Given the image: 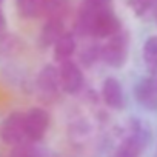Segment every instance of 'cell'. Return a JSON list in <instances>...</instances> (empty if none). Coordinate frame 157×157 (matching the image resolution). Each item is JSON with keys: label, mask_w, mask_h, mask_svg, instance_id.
Returning a JSON list of instances; mask_svg holds the SVG:
<instances>
[{"label": "cell", "mask_w": 157, "mask_h": 157, "mask_svg": "<svg viewBox=\"0 0 157 157\" xmlns=\"http://www.w3.org/2000/svg\"><path fill=\"white\" fill-rule=\"evenodd\" d=\"M151 132L142 120H131V132L126 136L109 157H140L149 142Z\"/></svg>", "instance_id": "obj_1"}, {"label": "cell", "mask_w": 157, "mask_h": 157, "mask_svg": "<svg viewBox=\"0 0 157 157\" xmlns=\"http://www.w3.org/2000/svg\"><path fill=\"white\" fill-rule=\"evenodd\" d=\"M129 54V36L126 31L120 29L114 36L108 37L106 43L100 46V59L111 68H122Z\"/></svg>", "instance_id": "obj_2"}, {"label": "cell", "mask_w": 157, "mask_h": 157, "mask_svg": "<svg viewBox=\"0 0 157 157\" xmlns=\"http://www.w3.org/2000/svg\"><path fill=\"white\" fill-rule=\"evenodd\" d=\"M0 140L11 148L29 142L25 131V113L14 111L5 117L0 125Z\"/></svg>", "instance_id": "obj_3"}, {"label": "cell", "mask_w": 157, "mask_h": 157, "mask_svg": "<svg viewBox=\"0 0 157 157\" xmlns=\"http://www.w3.org/2000/svg\"><path fill=\"white\" fill-rule=\"evenodd\" d=\"M59 82H60V91L66 94H77L83 88V72L74 60L68 59L59 63Z\"/></svg>", "instance_id": "obj_4"}, {"label": "cell", "mask_w": 157, "mask_h": 157, "mask_svg": "<svg viewBox=\"0 0 157 157\" xmlns=\"http://www.w3.org/2000/svg\"><path fill=\"white\" fill-rule=\"evenodd\" d=\"M51 123V116L45 108L34 106L25 113V131L29 142H40L43 140L48 128Z\"/></svg>", "instance_id": "obj_5"}, {"label": "cell", "mask_w": 157, "mask_h": 157, "mask_svg": "<svg viewBox=\"0 0 157 157\" xmlns=\"http://www.w3.org/2000/svg\"><path fill=\"white\" fill-rule=\"evenodd\" d=\"M36 88H37L39 96L45 100H51L59 96V93H60L59 71L54 65H45L39 71L37 80H36Z\"/></svg>", "instance_id": "obj_6"}, {"label": "cell", "mask_w": 157, "mask_h": 157, "mask_svg": "<svg viewBox=\"0 0 157 157\" xmlns=\"http://www.w3.org/2000/svg\"><path fill=\"white\" fill-rule=\"evenodd\" d=\"M134 99L136 102L146 111H157V85L155 78L145 77L139 80L134 86Z\"/></svg>", "instance_id": "obj_7"}, {"label": "cell", "mask_w": 157, "mask_h": 157, "mask_svg": "<svg viewBox=\"0 0 157 157\" xmlns=\"http://www.w3.org/2000/svg\"><path fill=\"white\" fill-rule=\"evenodd\" d=\"M102 99L111 109L120 111L125 108V96L120 82L116 77H106L102 83Z\"/></svg>", "instance_id": "obj_8"}, {"label": "cell", "mask_w": 157, "mask_h": 157, "mask_svg": "<svg viewBox=\"0 0 157 157\" xmlns=\"http://www.w3.org/2000/svg\"><path fill=\"white\" fill-rule=\"evenodd\" d=\"M65 20L62 19H46L45 25L40 29L39 34V45L42 48L52 46L65 33Z\"/></svg>", "instance_id": "obj_9"}, {"label": "cell", "mask_w": 157, "mask_h": 157, "mask_svg": "<svg viewBox=\"0 0 157 157\" xmlns=\"http://www.w3.org/2000/svg\"><path fill=\"white\" fill-rule=\"evenodd\" d=\"M52 46H54V51H52L54 60L60 63V62L72 57V54L75 52V48H77V42H75V37L72 33L65 31L62 34V37Z\"/></svg>", "instance_id": "obj_10"}, {"label": "cell", "mask_w": 157, "mask_h": 157, "mask_svg": "<svg viewBox=\"0 0 157 157\" xmlns=\"http://www.w3.org/2000/svg\"><path fill=\"white\" fill-rule=\"evenodd\" d=\"M143 62L151 75H157V36H151L143 43Z\"/></svg>", "instance_id": "obj_11"}, {"label": "cell", "mask_w": 157, "mask_h": 157, "mask_svg": "<svg viewBox=\"0 0 157 157\" xmlns=\"http://www.w3.org/2000/svg\"><path fill=\"white\" fill-rule=\"evenodd\" d=\"M45 6V0H16V8L20 17L36 19L42 16Z\"/></svg>", "instance_id": "obj_12"}, {"label": "cell", "mask_w": 157, "mask_h": 157, "mask_svg": "<svg viewBox=\"0 0 157 157\" xmlns=\"http://www.w3.org/2000/svg\"><path fill=\"white\" fill-rule=\"evenodd\" d=\"M68 13H69V0H45L42 16H45L46 19L65 20Z\"/></svg>", "instance_id": "obj_13"}, {"label": "cell", "mask_w": 157, "mask_h": 157, "mask_svg": "<svg viewBox=\"0 0 157 157\" xmlns=\"http://www.w3.org/2000/svg\"><path fill=\"white\" fill-rule=\"evenodd\" d=\"M99 57H100V45L88 43L80 52V63L85 66H91L94 62H97Z\"/></svg>", "instance_id": "obj_14"}, {"label": "cell", "mask_w": 157, "mask_h": 157, "mask_svg": "<svg viewBox=\"0 0 157 157\" xmlns=\"http://www.w3.org/2000/svg\"><path fill=\"white\" fill-rule=\"evenodd\" d=\"M5 26H6V19H5V14L2 11V5H0V33H3Z\"/></svg>", "instance_id": "obj_15"}, {"label": "cell", "mask_w": 157, "mask_h": 157, "mask_svg": "<svg viewBox=\"0 0 157 157\" xmlns=\"http://www.w3.org/2000/svg\"><path fill=\"white\" fill-rule=\"evenodd\" d=\"M148 5H149V10L157 8V0H148Z\"/></svg>", "instance_id": "obj_16"}, {"label": "cell", "mask_w": 157, "mask_h": 157, "mask_svg": "<svg viewBox=\"0 0 157 157\" xmlns=\"http://www.w3.org/2000/svg\"><path fill=\"white\" fill-rule=\"evenodd\" d=\"M154 78H155V85H157V75H154Z\"/></svg>", "instance_id": "obj_17"}, {"label": "cell", "mask_w": 157, "mask_h": 157, "mask_svg": "<svg viewBox=\"0 0 157 157\" xmlns=\"http://www.w3.org/2000/svg\"><path fill=\"white\" fill-rule=\"evenodd\" d=\"M155 20H157V17H155Z\"/></svg>", "instance_id": "obj_18"}]
</instances>
